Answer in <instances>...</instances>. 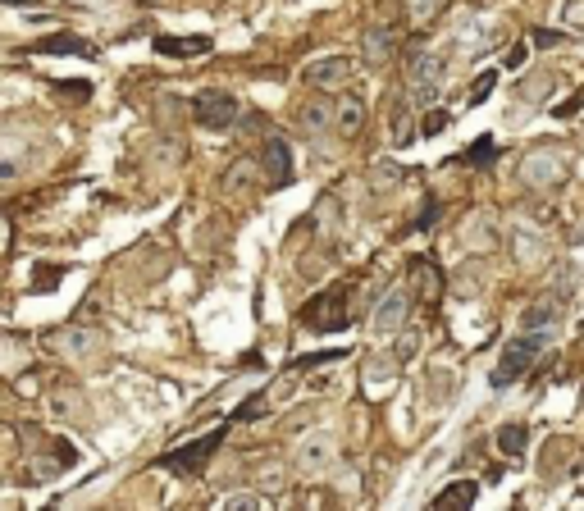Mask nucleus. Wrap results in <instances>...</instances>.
Segmentation results:
<instances>
[{"label": "nucleus", "instance_id": "473e14b6", "mask_svg": "<svg viewBox=\"0 0 584 511\" xmlns=\"http://www.w3.org/2000/svg\"><path fill=\"white\" fill-rule=\"evenodd\" d=\"M5 5H28V0H5Z\"/></svg>", "mask_w": 584, "mask_h": 511}, {"label": "nucleus", "instance_id": "a878e982", "mask_svg": "<svg viewBox=\"0 0 584 511\" xmlns=\"http://www.w3.org/2000/svg\"><path fill=\"white\" fill-rule=\"evenodd\" d=\"M439 10H443V0H411V19L415 23H430Z\"/></svg>", "mask_w": 584, "mask_h": 511}, {"label": "nucleus", "instance_id": "f03ea898", "mask_svg": "<svg viewBox=\"0 0 584 511\" xmlns=\"http://www.w3.org/2000/svg\"><path fill=\"white\" fill-rule=\"evenodd\" d=\"M539 347H543V334L539 329H530L525 338H512L507 347H502V357H498V370H493V388H507V383H516L530 366H534V357H539Z\"/></svg>", "mask_w": 584, "mask_h": 511}, {"label": "nucleus", "instance_id": "f257e3e1", "mask_svg": "<svg viewBox=\"0 0 584 511\" xmlns=\"http://www.w3.org/2000/svg\"><path fill=\"white\" fill-rule=\"evenodd\" d=\"M347 288L338 284V288H329V293H320V297H310L306 306H301V320L310 325V329H325V334H338V329H347V320H352V310H347Z\"/></svg>", "mask_w": 584, "mask_h": 511}, {"label": "nucleus", "instance_id": "1a4fd4ad", "mask_svg": "<svg viewBox=\"0 0 584 511\" xmlns=\"http://www.w3.org/2000/svg\"><path fill=\"white\" fill-rule=\"evenodd\" d=\"M407 316H411V293H407V288H393V293L374 306V334H402Z\"/></svg>", "mask_w": 584, "mask_h": 511}, {"label": "nucleus", "instance_id": "5701e85b", "mask_svg": "<svg viewBox=\"0 0 584 511\" xmlns=\"http://www.w3.org/2000/svg\"><path fill=\"white\" fill-rule=\"evenodd\" d=\"M465 161H471V165H489V161H498V142H493V137H480L471 151H465Z\"/></svg>", "mask_w": 584, "mask_h": 511}, {"label": "nucleus", "instance_id": "393cba45", "mask_svg": "<svg viewBox=\"0 0 584 511\" xmlns=\"http://www.w3.org/2000/svg\"><path fill=\"white\" fill-rule=\"evenodd\" d=\"M530 42H534V46H543V51H553V46L571 42V37H566V32H553V28H534V32H530Z\"/></svg>", "mask_w": 584, "mask_h": 511}, {"label": "nucleus", "instance_id": "9b49d317", "mask_svg": "<svg viewBox=\"0 0 584 511\" xmlns=\"http://www.w3.org/2000/svg\"><path fill=\"white\" fill-rule=\"evenodd\" d=\"M361 128H366V101L361 96H342L333 105V133L352 142V137H361Z\"/></svg>", "mask_w": 584, "mask_h": 511}, {"label": "nucleus", "instance_id": "b1692460", "mask_svg": "<svg viewBox=\"0 0 584 511\" xmlns=\"http://www.w3.org/2000/svg\"><path fill=\"white\" fill-rule=\"evenodd\" d=\"M219 507H224V511H260L265 498H260V493H238V498H224Z\"/></svg>", "mask_w": 584, "mask_h": 511}, {"label": "nucleus", "instance_id": "0eeeda50", "mask_svg": "<svg viewBox=\"0 0 584 511\" xmlns=\"http://www.w3.org/2000/svg\"><path fill=\"white\" fill-rule=\"evenodd\" d=\"M256 169L265 174V187H288L292 183V151H288V142H279V137H269L265 146H260V161H256Z\"/></svg>", "mask_w": 584, "mask_h": 511}, {"label": "nucleus", "instance_id": "a211bd4d", "mask_svg": "<svg viewBox=\"0 0 584 511\" xmlns=\"http://www.w3.org/2000/svg\"><path fill=\"white\" fill-rule=\"evenodd\" d=\"M475 480H457V484H448L439 498H434V507H475Z\"/></svg>", "mask_w": 584, "mask_h": 511}, {"label": "nucleus", "instance_id": "6ab92c4d", "mask_svg": "<svg viewBox=\"0 0 584 511\" xmlns=\"http://www.w3.org/2000/svg\"><path fill=\"white\" fill-rule=\"evenodd\" d=\"M525 443H530L525 424H502V429H498V448H502V457H521Z\"/></svg>", "mask_w": 584, "mask_h": 511}, {"label": "nucleus", "instance_id": "c756f323", "mask_svg": "<svg viewBox=\"0 0 584 511\" xmlns=\"http://www.w3.org/2000/svg\"><path fill=\"white\" fill-rule=\"evenodd\" d=\"M580 105H584V87H580V92H575L571 101H562V105H557V120H571V114H575Z\"/></svg>", "mask_w": 584, "mask_h": 511}, {"label": "nucleus", "instance_id": "4468645a", "mask_svg": "<svg viewBox=\"0 0 584 511\" xmlns=\"http://www.w3.org/2000/svg\"><path fill=\"white\" fill-rule=\"evenodd\" d=\"M251 178H256V161H251V155H243V161H233V165L219 174V187L238 196V192H247V183H251Z\"/></svg>", "mask_w": 584, "mask_h": 511}, {"label": "nucleus", "instance_id": "6e6552de", "mask_svg": "<svg viewBox=\"0 0 584 511\" xmlns=\"http://www.w3.org/2000/svg\"><path fill=\"white\" fill-rule=\"evenodd\" d=\"M292 466L301 470V475H325V470L333 466V439L329 434H306L292 452Z\"/></svg>", "mask_w": 584, "mask_h": 511}, {"label": "nucleus", "instance_id": "c85d7f7f", "mask_svg": "<svg viewBox=\"0 0 584 511\" xmlns=\"http://www.w3.org/2000/svg\"><path fill=\"white\" fill-rule=\"evenodd\" d=\"M443 128H448V110H430V120H424L420 133H424V137H434V133H443Z\"/></svg>", "mask_w": 584, "mask_h": 511}, {"label": "nucleus", "instance_id": "cd10ccee", "mask_svg": "<svg viewBox=\"0 0 584 511\" xmlns=\"http://www.w3.org/2000/svg\"><path fill=\"white\" fill-rule=\"evenodd\" d=\"M493 83H498V73H480V83L471 87V105H480V101L493 92Z\"/></svg>", "mask_w": 584, "mask_h": 511}, {"label": "nucleus", "instance_id": "9d476101", "mask_svg": "<svg viewBox=\"0 0 584 511\" xmlns=\"http://www.w3.org/2000/svg\"><path fill=\"white\" fill-rule=\"evenodd\" d=\"M521 174H525V183H530V187H553L566 169H562V161H557V151H553V146H539V151H530V155H525Z\"/></svg>", "mask_w": 584, "mask_h": 511}, {"label": "nucleus", "instance_id": "bb28decb", "mask_svg": "<svg viewBox=\"0 0 584 511\" xmlns=\"http://www.w3.org/2000/svg\"><path fill=\"white\" fill-rule=\"evenodd\" d=\"M260 484H265V489H279V484H284V466L265 461V466H260Z\"/></svg>", "mask_w": 584, "mask_h": 511}, {"label": "nucleus", "instance_id": "4be33fe9", "mask_svg": "<svg viewBox=\"0 0 584 511\" xmlns=\"http://www.w3.org/2000/svg\"><path fill=\"white\" fill-rule=\"evenodd\" d=\"M553 78H557V73H534V83H521V96H525V101L548 96V92H553Z\"/></svg>", "mask_w": 584, "mask_h": 511}, {"label": "nucleus", "instance_id": "72a5a7b5", "mask_svg": "<svg viewBox=\"0 0 584 511\" xmlns=\"http://www.w3.org/2000/svg\"><path fill=\"white\" fill-rule=\"evenodd\" d=\"M471 5H480V0H471Z\"/></svg>", "mask_w": 584, "mask_h": 511}, {"label": "nucleus", "instance_id": "f3484780", "mask_svg": "<svg viewBox=\"0 0 584 511\" xmlns=\"http://www.w3.org/2000/svg\"><path fill=\"white\" fill-rule=\"evenodd\" d=\"M393 51H398V46H393V32H388V28H370V32H366V60H370V64H383Z\"/></svg>", "mask_w": 584, "mask_h": 511}, {"label": "nucleus", "instance_id": "39448f33", "mask_svg": "<svg viewBox=\"0 0 584 511\" xmlns=\"http://www.w3.org/2000/svg\"><path fill=\"white\" fill-rule=\"evenodd\" d=\"M352 73H357V60H347V55H320V60H310L301 69V78L316 92H342L347 83H352Z\"/></svg>", "mask_w": 584, "mask_h": 511}, {"label": "nucleus", "instance_id": "2f4dec72", "mask_svg": "<svg viewBox=\"0 0 584 511\" xmlns=\"http://www.w3.org/2000/svg\"><path fill=\"white\" fill-rule=\"evenodd\" d=\"M562 5H571V19L584 28V0H562Z\"/></svg>", "mask_w": 584, "mask_h": 511}, {"label": "nucleus", "instance_id": "aec40b11", "mask_svg": "<svg viewBox=\"0 0 584 511\" xmlns=\"http://www.w3.org/2000/svg\"><path fill=\"white\" fill-rule=\"evenodd\" d=\"M557 316H562L557 301H539V306H530L525 316H521V325H525V329H543V325H553Z\"/></svg>", "mask_w": 584, "mask_h": 511}, {"label": "nucleus", "instance_id": "ddd939ff", "mask_svg": "<svg viewBox=\"0 0 584 511\" xmlns=\"http://www.w3.org/2000/svg\"><path fill=\"white\" fill-rule=\"evenodd\" d=\"M411 284H415V293H420L424 301H434V297L443 293V274L420 256V260H411Z\"/></svg>", "mask_w": 584, "mask_h": 511}, {"label": "nucleus", "instance_id": "2eb2a0df", "mask_svg": "<svg viewBox=\"0 0 584 511\" xmlns=\"http://www.w3.org/2000/svg\"><path fill=\"white\" fill-rule=\"evenodd\" d=\"M32 51H37V55H83V60L96 55V46L78 42V37H51V42H37Z\"/></svg>", "mask_w": 584, "mask_h": 511}, {"label": "nucleus", "instance_id": "423d86ee", "mask_svg": "<svg viewBox=\"0 0 584 511\" xmlns=\"http://www.w3.org/2000/svg\"><path fill=\"white\" fill-rule=\"evenodd\" d=\"M407 78H411V92H415L420 101H434L439 87H443V60H439L434 51H411Z\"/></svg>", "mask_w": 584, "mask_h": 511}, {"label": "nucleus", "instance_id": "7ed1b4c3", "mask_svg": "<svg viewBox=\"0 0 584 511\" xmlns=\"http://www.w3.org/2000/svg\"><path fill=\"white\" fill-rule=\"evenodd\" d=\"M219 443H224V429H210V434H202V439H192V443H183V448L165 452V457H160V466H165V470H178V475H202L206 461L215 457V448H219Z\"/></svg>", "mask_w": 584, "mask_h": 511}, {"label": "nucleus", "instance_id": "7c9ffc66", "mask_svg": "<svg viewBox=\"0 0 584 511\" xmlns=\"http://www.w3.org/2000/svg\"><path fill=\"white\" fill-rule=\"evenodd\" d=\"M55 279H60V269H42L32 284H37V288H55Z\"/></svg>", "mask_w": 584, "mask_h": 511}, {"label": "nucleus", "instance_id": "412c9836", "mask_svg": "<svg viewBox=\"0 0 584 511\" xmlns=\"http://www.w3.org/2000/svg\"><path fill=\"white\" fill-rule=\"evenodd\" d=\"M411 137H415V128H411V105H407V101H393V142L407 146Z\"/></svg>", "mask_w": 584, "mask_h": 511}, {"label": "nucleus", "instance_id": "20e7f679", "mask_svg": "<svg viewBox=\"0 0 584 511\" xmlns=\"http://www.w3.org/2000/svg\"><path fill=\"white\" fill-rule=\"evenodd\" d=\"M192 114H197V124H202V128L224 133V128L238 124V96H233V92H219V87H210V92H202L197 101H192Z\"/></svg>", "mask_w": 584, "mask_h": 511}, {"label": "nucleus", "instance_id": "dca6fc26", "mask_svg": "<svg viewBox=\"0 0 584 511\" xmlns=\"http://www.w3.org/2000/svg\"><path fill=\"white\" fill-rule=\"evenodd\" d=\"M297 124H301L306 133H325V128H333V110L320 105V101H310V105L297 110Z\"/></svg>", "mask_w": 584, "mask_h": 511}, {"label": "nucleus", "instance_id": "f8f14e48", "mask_svg": "<svg viewBox=\"0 0 584 511\" xmlns=\"http://www.w3.org/2000/svg\"><path fill=\"white\" fill-rule=\"evenodd\" d=\"M155 51L174 60H197L210 55V37H155Z\"/></svg>", "mask_w": 584, "mask_h": 511}]
</instances>
